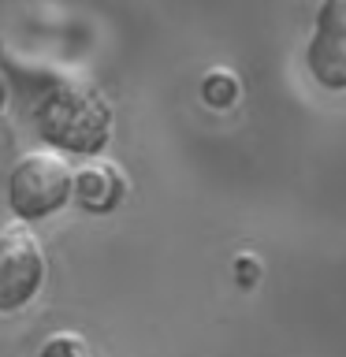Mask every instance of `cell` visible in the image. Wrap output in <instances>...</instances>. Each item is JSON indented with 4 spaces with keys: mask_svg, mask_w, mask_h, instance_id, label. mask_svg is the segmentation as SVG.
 Listing matches in <instances>:
<instances>
[{
    "mask_svg": "<svg viewBox=\"0 0 346 357\" xmlns=\"http://www.w3.org/2000/svg\"><path fill=\"white\" fill-rule=\"evenodd\" d=\"M201 97H205V105H212V108H227V105H234V97H239V78L227 75V71H209L205 82H201Z\"/></svg>",
    "mask_w": 346,
    "mask_h": 357,
    "instance_id": "cell-6",
    "label": "cell"
},
{
    "mask_svg": "<svg viewBox=\"0 0 346 357\" xmlns=\"http://www.w3.org/2000/svg\"><path fill=\"white\" fill-rule=\"evenodd\" d=\"M75 194V172L56 153H27L8 175V205L19 220H45Z\"/></svg>",
    "mask_w": 346,
    "mask_h": 357,
    "instance_id": "cell-2",
    "label": "cell"
},
{
    "mask_svg": "<svg viewBox=\"0 0 346 357\" xmlns=\"http://www.w3.org/2000/svg\"><path fill=\"white\" fill-rule=\"evenodd\" d=\"M33 119L41 138L67 153H97L112 134V112L105 97L89 82H71V78L41 89Z\"/></svg>",
    "mask_w": 346,
    "mask_h": 357,
    "instance_id": "cell-1",
    "label": "cell"
},
{
    "mask_svg": "<svg viewBox=\"0 0 346 357\" xmlns=\"http://www.w3.org/2000/svg\"><path fill=\"white\" fill-rule=\"evenodd\" d=\"M41 357H86V342L78 335H52L41 346Z\"/></svg>",
    "mask_w": 346,
    "mask_h": 357,
    "instance_id": "cell-7",
    "label": "cell"
},
{
    "mask_svg": "<svg viewBox=\"0 0 346 357\" xmlns=\"http://www.w3.org/2000/svg\"><path fill=\"white\" fill-rule=\"evenodd\" d=\"M45 283V253L33 234L4 231L0 234V312H15Z\"/></svg>",
    "mask_w": 346,
    "mask_h": 357,
    "instance_id": "cell-3",
    "label": "cell"
},
{
    "mask_svg": "<svg viewBox=\"0 0 346 357\" xmlns=\"http://www.w3.org/2000/svg\"><path fill=\"white\" fill-rule=\"evenodd\" d=\"M8 105V82H4V75H0V112H4Z\"/></svg>",
    "mask_w": 346,
    "mask_h": 357,
    "instance_id": "cell-8",
    "label": "cell"
},
{
    "mask_svg": "<svg viewBox=\"0 0 346 357\" xmlns=\"http://www.w3.org/2000/svg\"><path fill=\"white\" fill-rule=\"evenodd\" d=\"M75 197L89 212H112L123 197V178L112 164H89L75 172Z\"/></svg>",
    "mask_w": 346,
    "mask_h": 357,
    "instance_id": "cell-5",
    "label": "cell"
},
{
    "mask_svg": "<svg viewBox=\"0 0 346 357\" xmlns=\"http://www.w3.org/2000/svg\"><path fill=\"white\" fill-rule=\"evenodd\" d=\"M306 67L320 86L346 89V0H324L313 26Z\"/></svg>",
    "mask_w": 346,
    "mask_h": 357,
    "instance_id": "cell-4",
    "label": "cell"
}]
</instances>
